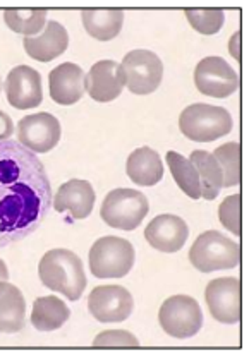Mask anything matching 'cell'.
Segmentation results:
<instances>
[{"label": "cell", "instance_id": "2", "mask_svg": "<svg viewBox=\"0 0 249 355\" xmlns=\"http://www.w3.org/2000/svg\"><path fill=\"white\" fill-rule=\"evenodd\" d=\"M42 284L49 291L62 293L76 302L86 288V275L83 261L69 249H52L45 252L38 264Z\"/></svg>", "mask_w": 249, "mask_h": 355}, {"label": "cell", "instance_id": "20", "mask_svg": "<svg viewBox=\"0 0 249 355\" xmlns=\"http://www.w3.org/2000/svg\"><path fill=\"white\" fill-rule=\"evenodd\" d=\"M26 324L23 292L9 282H0V331L17 333Z\"/></svg>", "mask_w": 249, "mask_h": 355}, {"label": "cell", "instance_id": "16", "mask_svg": "<svg viewBox=\"0 0 249 355\" xmlns=\"http://www.w3.org/2000/svg\"><path fill=\"white\" fill-rule=\"evenodd\" d=\"M96 194L92 184L83 179H71L62 184L53 198L52 206L59 213H71L74 220H83L89 216L95 206Z\"/></svg>", "mask_w": 249, "mask_h": 355}, {"label": "cell", "instance_id": "11", "mask_svg": "<svg viewBox=\"0 0 249 355\" xmlns=\"http://www.w3.org/2000/svg\"><path fill=\"white\" fill-rule=\"evenodd\" d=\"M208 311L218 323L236 324L241 321V282L239 278L223 277L212 280L205 291Z\"/></svg>", "mask_w": 249, "mask_h": 355}, {"label": "cell", "instance_id": "13", "mask_svg": "<svg viewBox=\"0 0 249 355\" xmlns=\"http://www.w3.org/2000/svg\"><path fill=\"white\" fill-rule=\"evenodd\" d=\"M6 95L16 110L36 108L43 101L42 74L30 65H17L6 79Z\"/></svg>", "mask_w": 249, "mask_h": 355}, {"label": "cell", "instance_id": "25", "mask_svg": "<svg viewBox=\"0 0 249 355\" xmlns=\"http://www.w3.org/2000/svg\"><path fill=\"white\" fill-rule=\"evenodd\" d=\"M3 19L9 30L33 38V35L45 30L46 9H6Z\"/></svg>", "mask_w": 249, "mask_h": 355}, {"label": "cell", "instance_id": "3", "mask_svg": "<svg viewBox=\"0 0 249 355\" xmlns=\"http://www.w3.org/2000/svg\"><path fill=\"white\" fill-rule=\"evenodd\" d=\"M179 129L187 139L212 143L232 130V117L222 107L194 103L184 108L179 117Z\"/></svg>", "mask_w": 249, "mask_h": 355}, {"label": "cell", "instance_id": "24", "mask_svg": "<svg viewBox=\"0 0 249 355\" xmlns=\"http://www.w3.org/2000/svg\"><path fill=\"white\" fill-rule=\"evenodd\" d=\"M165 162H167L172 177H174L175 184L180 187V191L186 196H189L191 199H200V177H198L196 168H194L189 158H184L178 151H169L165 155Z\"/></svg>", "mask_w": 249, "mask_h": 355}, {"label": "cell", "instance_id": "29", "mask_svg": "<svg viewBox=\"0 0 249 355\" xmlns=\"http://www.w3.org/2000/svg\"><path fill=\"white\" fill-rule=\"evenodd\" d=\"M95 347H138L139 342L132 333L124 329H110L103 331L93 340Z\"/></svg>", "mask_w": 249, "mask_h": 355}, {"label": "cell", "instance_id": "32", "mask_svg": "<svg viewBox=\"0 0 249 355\" xmlns=\"http://www.w3.org/2000/svg\"><path fill=\"white\" fill-rule=\"evenodd\" d=\"M9 280V271H7L6 263L0 259V282H7Z\"/></svg>", "mask_w": 249, "mask_h": 355}, {"label": "cell", "instance_id": "26", "mask_svg": "<svg viewBox=\"0 0 249 355\" xmlns=\"http://www.w3.org/2000/svg\"><path fill=\"white\" fill-rule=\"evenodd\" d=\"M218 162L223 175V187L239 186L241 182V144L225 143L212 153Z\"/></svg>", "mask_w": 249, "mask_h": 355}, {"label": "cell", "instance_id": "33", "mask_svg": "<svg viewBox=\"0 0 249 355\" xmlns=\"http://www.w3.org/2000/svg\"><path fill=\"white\" fill-rule=\"evenodd\" d=\"M0 83H2V81H0ZM0 88H2V85H0Z\"/></svg>", "mask_w": 249, "mask_h": 355}, {"label": "cell", "instance_id": "9", "mask_svg": "<svg viewBox=\"0 0 249 355\" xmlns=\"http://www.w3.org/2000/svg\"><path fill=\"white\" fill-rule=\"evenodd\" d=\"M194 83L201 95L229 98L239 89V76L222 57H207L194 69Z\"/></svg>", "mask_w": 249, "mask_h": 355}, {"label": "cell", "instance_id": "15", "mask_svg": "<svg viewBox=\"0 0 249 355\" xmlns=\"http://www.w3.org/2000/svg\"><path fill=\"white\" fill-rule=\"evenodd\" d=\"M189 228L180 216L160 215L148 223L144 230L148 244L162 252H178L184 248Z\"/></svg>", "mask_w": 249, "mask_h": 355}, {"label": "cell", "instance_id": "19", "mask_svg": "<svg viewBox=\"0 0 249 355\" xmlns=\"http://www.w3.org/2000/svg\"><path fill=\"white\" fill-rule=\"evenodd\" d=\"M126 172L135 184L150 187L164 179V163H162L160 155L157 151L143 146L129 155L128 163H126Z\"/></svg>", "mask_w": 249, "mask_h": 355}, {"label": "cell", "instance_id": "18", "mask_svg": "<svg viewBox=\"0 0 249 355\" xmlns=\"http://www.w3.org/2000/svg\"><path fill=\"white\" fill-rule=\"evenodd\" d=\"M23 46L31 59L38 62H50L66 52L69 46V35L60 23L46 21L42 35L38 38H24Z\"/></svg>", "mask_w": 249, "mask_h": 355}, {"label": "cell", "instance_id": "22", "mask_svg": "<svg viewBox=\"0 0 249 355\" xmlns=\"http://www.w3.org/2000/svg\"><path fill=\"white\" fill-rule=\"evenodd\" d=\"M71 311L64 300L53 295L38 297L31 311V324L40 331H53L69 321Z\"/></svg>", "mask_w": 249, "mask_h": 355}, {"label": "cell", "instance_id": "27", "mask_svg": "<svg viewBox=\"0 0 249 355\" xmlns=\"http://www.w3.org/2000/svg\"><path fill=\"white\" fill-rule=\"evenodd\" d=\"M187 21L201 35H215L222 30L225 14L222 9H186Z\"/></svg>", "mask_w": 249, "mask_h": 355}, {"label": "cell", "instance_id": "14", "mask_svg": "<svg viewBox=\"0 0 249 355\" xmlns=\"http://www.w3.org/2000/svg\"><path fill=\"white\" fill-rule=\"evenodd\" d=\"M126 86L124 71L115 60H100L85 76V89L95 101L115 100Z\"/></svg>", "mask_w": 249, "mask_h": 355}, {"label": "cell", "instance_id": "21", "mask_svg": "<svg viewBox=\"0 0 249 355\" xmlns=\"http://www.w3.org/2000/svg\"><path fill=\"white\" fill-rule=\"evenodd\" d=\"M83 26L89 36L98 42H110L119 35L124 24L122 9H85L81 10Z\"/></svg>", "mask_w": 249, "mask_h": 355}, {"label": "cell", "instance_id": "23", "mask_svg": "<svg viewBox=\"0 0 249 355\" xmlns=\"http://www.w3.org/2000/svg\"><path fill=\"white\" fill-rule=\"evenodd\" d=\"M189 160L196 168L198 177H200L201 198H205L207 201H214L223 187V175L218 162L215 160L214 155L201 150L193 151Z\"/></svg>", "mask_w": 249, "mask_h": 355}, {"label": "cell", "instance_id": "5", "mask_svg": "<svg viewBox=\"0 0 249 355\" xmlns=\"http://www.w3.org/2000/svg\"><path fill=\"white\" fill-rule=\"evenodd\" d=\"M136 252L122 237H102L89 249V270L96 278H122L131 271Z\"/></svg>", "mask_w": 249, "mask_h": 355}, {"label": "cell", "instance_id": "17", "mask_svg": "<svg viewBox=\"0 0 249 355\" xmlns=\"http://www.w3.org/2000/svg\"><path fill=\"white\" fill-rule=\"evenodd\" d=\"M49 88L55 103H78L85 93V72L79 65L71 62L57 65L49 74Z\"/></svg>", "mask_w": 249, "mask_h": 355}, {"label": "cell", "instance_id": "28", "mask_svg": "<svg viewBox=\"0 0 249 355\" xmlns=\"http://www.w3.org/2000/svg\"><path fill=\"white\" fill-rule=\"evenodd\" d=\"M241 194H232L222 201L218 208V220L234 235H241Z\"/></svg>", "mask_w": 249, "mask_h": 355}, {"label": "cell", "instance_id": "12", "mask_svg": "<svg viewBox=\"0 0 249 355\" xmlns=\"http://www.w3.org/2000/svg\"><path fill=\"white\" fill-rule=\"evenodd\" d=\"M17 139L33 153H49L60 141V122L46 112L28 115L17 124Z\"/></svg>", "mask_w": 249, "mask_h": 355}, {"label": "cell", "instance_id": "4", "mask_svg": "<svg viewBox=\"0 0 249 355\" xmlns=\"http://www.w3.org/2000/svg\"><path fill=\"white\" fill-rule=\"evenodd\" d=\"M189 261L201 273L232 270L241 263V245L216 230L203 232L189 249Z\"/></svg>", "mask_w": 249, "mask_h": 355}, {"label": "cell", "instance_id": "30", "mask_svg": "<svg viewBox=\"0 0 249 355\" xmlns=\"http://www.w3.org/2000/svg\"><path fill=\"white\" fill-rule=\"evenodd\" d=\"M14 134V124L12 119L6 114V112L0 110V141L9 139Z\"/></svg>", "mask_w": 249, "mask_h": 355}, {"label": "cell", "instance_id": "1", "mask_svg": "<svg viewBox=\"0 0 249 355\" xmlns=\"http://www.w3.org/2000/svg\"><path fill=\"white\" fill-rule=\"evenodd\" d=\"M52 201V186L40 158L19 141H0V248L33 234Z\"/></svg>", "mask_w": 249, "mask_h": 355}, {"label": "cell", "instance_id": "31", "mask_svg": "<svg viewBox=\"0 0 249 355\" xmlns=\"http://www.w3.org/2000/svg\"><path fill=\"white\" fill-rule=\"evenodd\" d=\"M241 33L237 31L236 36H232L230 38V53H232V57H236L237 60H241Z\"/></svg>", "mask_w": 249, "mask_h": 355}, {"label": "cell", "instance_id": "10", "mask_svg": "<svg viewBox=\"0 0 249 355\" xmlns=\"http://www.w3.org/2000/svg\"><path fill=\"white\" fill-rule=\"evenodd\" d=\"M132 295L121 285H100L88 297V309L100 323H121L132 313Z\"/></svg>", "mask_w": 249, "mask_h": 355}, {"label": "cell", "instance_id": "8", "mask_svg": "<svg viewBox=\"0 0 249 355\" xmlns=\"http://www.w3.org/2000/svg\"><path fill=\"white\" fill-rule=\"evenodd\" d=\"M126 86L135 95H150L160 86L164 78V64L157 53L150 50H132L121 64Z\"/></svg>", "mask_w": 249, "mask_h": 355}, {"label": "cell", "instance_id": "7", "mask_svg": "<svg viewBox=\"0 0 249 355\" xmlns=\"http://www.w3.org/2000/svg\"><path fill=\"white\" fill-rule=\"evenodd\" d=\"M162 329L174 338H191L203 326L200 304L189 295L169 297L158 311Z\"/></svg>", "mask_w": 249, "mask_h": 355}, {"label": "cell", "instance_id": "6", "mask_svg": "<svg viewBox=\"0 0 249 355\" xmlns=\"http://www.w3.org/2000/svg\"><path fill=\"white\" fill-rule=\"evenodd\" d=\"M150 211L146 196L136 189H114L103 199L100 216L108 227L136 230Z\"/></svg>", "mask_w": 249, "mask_h": 355}]
</instances>
